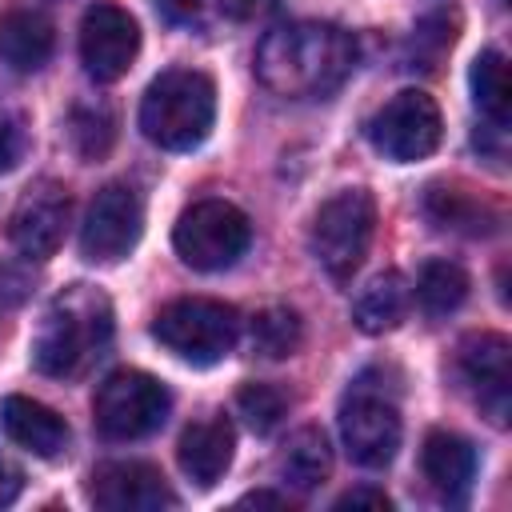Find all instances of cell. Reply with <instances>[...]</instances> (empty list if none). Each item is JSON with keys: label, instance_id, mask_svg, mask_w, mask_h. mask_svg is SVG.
I'll return each mask as SVG.
<instances>
[{"label": "cell", "instance_id": "obj_1", "mask_svg": "<svg viewBox=\"0 0 512 512\" xmlns=\"http://www.w3.org/2000/svg\"><path fill=\"white\" fill-rule=\"evenodd\" d=\"M356 68V40L320 20H296L264 32L256 48V76L276 96L312 100L336 92Z\"/></svg>", "mask_w": 512, "mask_h": 512}, {"label": "cell", "instance_id": "obj_2", "mask_svg": "<svg viewBox=\"0 0 512 512\" xmlns=\"http://www.w3.org/2000/svg\"><path fill=\"white\" fill-rule=\"evenodd\" d=\"M112 340V308L96 288H68L52 300V308L40 320V332L32 340V364L44 376L68 380L80 376L92 360L104 356Z\"/></svg>", "mask_w": 512, "mask_h": 512}, {"label": "cell", "instance_id": "obj_3", "mask_svg": "<svg viewBox=\"0 0 512 512\" xmlns=\"http://www.w3.org/2000/svg\"><path fill=\"white\" fill-rule=\"evenodd\" d=\"M216 120V88L196 68L160 72L140 100V132L168 152H188L204 144Z\"/></svg>", "mask_w": 512, "mask_h": 512}, {"label": "cell", "instance_id": "obj_4", "mask_svg": "<svg viewBox=\"0 0 512 512\" xmlns=\"http://www.w3.org/2000/svg\"><path fill=\"white\" fill-rule=\"evenodd\" d=\"M152 336L172 356L208 368V364L224 360L236 348L240 316H236L232 304L204 300V296H184V300H172L168 308H160V316L152 324Z\"/></svg>", "mask_w": 512, "mask_h": 512}, {"label": "cell", "instance_id": "obj_5", "mask_svg": "<svg viewBox=\"0 0 512 512\" xmlns=\"http://www.w3.org/2000/svg\"><path fill=\"white\" fill-rule=\"evenodd\" d=\"M372 228H376V204L364 188H344L332 200L320 204L316 220H312V256L316 264L336 280H352V272L364 264L368 244H372Z\"/></svg>", "mask_w": 512, "mask_h": 512}, {"label": "cell", "instance_id": "obj_6", "mask_svg": "<svg viewBox=\"0 0 512 512\" xmlns=\"http://www.w3.org/2000/svg\"><path fill=\"white\" fill-rule=\"evenodd\" d=\"M248 240H252V224L228 200H196L192 208H184V216L176 220V232H172L176 256L200 272H220V268L236 264L244 256Z\"/></svg>", "mask_w": 512, "mask_h": 512}, {"label": "cell", "instance_id": "obj_7", "mask_svg": "<svg viewBox=\"0 0 512 512\" xmlns=\"http://www.w3.org/2000/svg\"><path fill=\"white\" fill-rule=\"evenodd\" d=\"M400 432L404 428L396 400L380 384H372V376H360L340 404V436L348 456L360 468H384L400 448Z\"/></svg>", "mask_w": 512, "mask_h": 512}, {"label": "cell", "instance_id": "obj_8", "mask_svg": "<svg viewBox=\"0 0 512 512\" xmlns=\"http://www.w3.org/2000/svg\"><path fill=\"white\" fill-rule=\"evenodd\" d=\"M168 388L148 372H112L92 400V416L100 436L108 440H140L168 420Z\"/></svg>", "mask_w": 512, "mask_h": 512}, {"label": "cell", "instance_id": "obj_9", "mask_svg": "<svg viewBox=\"0 0 512 512\" xmlns=\"http://www.w3.org/2000/svg\"><path fill=\"white\" fill-rule=\"evenodd\" d=\"M440 108L432 104V96L408 88V92H396L372 120H368V140L380 156L396 160V164H412V160H424L436 152L440 144Z\"/></svg>", "mask_w": 512, "mask_h": 512}, {"label": "cell", "instance_id": "obj_10", "mask_svg": "<svg viewBox=\"0 0 512 512\" xmlns=\"http://www.w3.org/2000/svg\"><path fill=\"white\" fill-rule=\"evenodd\" d=\"M144 228V204L128 184H104L80 224V256L92 264H116L124 260Z\"/></svg>", "mask_w": 512, "mask_h": 512}, {"label": "cell", "instance_id": "obj_11", "mask_svg": "<svg viewBox=\"0 0 512 512\" xmlns=\"http://www.w3.org/2000/svg\"><path fill=\"white\" fill-rule=\"evenodd\" d=\"M140 52V28L120 4H92L80 20V60L100 84L120 80Z\"/></svg>", "mask_w": 512, "mask_h": 512}, {"label": "cell", "instance_id": "obj_12", "mask_svg": "<svg viewBox=\"0 0 512 512\" xmlns=\"http://www.w3.org/2000/svg\"><path fill=\"white\" fill-rule=\"evenodd\" d=\"M68 208H72V200H68V192H64L60 184H52V180L32 184V188L16 200L12 220H8V240H12V248H16L20 256H28V260H48V256L60 248V240H64Z\"/></svg>", "mask_w": 512, "mask_h": 512}, {"label": "cell", "instance_id": "obj_13", "mask_svg": "<svg viewBox=\"0 0 512 512\" xmlns=\"http://www.w3.org/2000/svg\"><path fill=\"white\" fill-rule=\"evenodd\" d=\"M88 496L104 512H160V508H172L176 504L168 480L152 464H140V460L100 464L92 472Z\"/></svg>", "mask_w": 512, "mask_h": 512}, {"label": "cell", "instance_id": "obj_14", "mask_svg": "<svg viewBox=\"0 0 512 512\" xmlns=\"http://www.w3.org/2000/svg\"><path fill=\"white\" fill-rule=\"evenodd\" d=\"M460 376L472 384L476 404L492 424H508V384H512V344L500 332H476L460 344Z\"/></svg>", "mask_w": 512, "mask_h": 512}, {"label": "cell", "instance_id": "obj_15", "mask_svg": "<svg viewBox=\"0 0 512 512\" xmlns=\"http://www.w3.org/2000/svg\"><path fill=\"white\" fill-rule=\"evenodd\" d=\"M232 448H236V432L224 416H208V420H196L184 428L180 436V448H176V460L184 468L188 480H196L200 488H212L228 464H232Z\"/></svg>", "mask_w": 512, "mask_h": 512}, {"label": "cell", "instance_id": "obj_16", "mask_svg": "<svg viewBox=\"0 0 512 512\" xmlns=\"http://www.w3.org/2000/svg\"><path fill=\"white\" fill-rule=\"evenodd\" d=\"M0 424L8 432L12 444L28 448L32 456L56 460L68 448V424L60 412H52L48 404L32 400V396H8L0 408Z\"/></svg>", "mask_w": 512, "mask_h": 512}, {"label": "cell", "instance_id": "obj_17", "mask_svg": "<svg viewBox=\"0 0 512 512\" xmlns=\"http://www.w3.org/2000/svg\"><path fill=\"white\" fill-rule=\"evenodd\" d=\"M420 468L440 500H464L472 488V476H476V452L456 432H428Z\"/></svg>", "mask_w": 512, "mask_h": 512}, {"label": "cell", "instance_id": "obj_18", "mask_svg": "<svg viewBox=\"0 0 512 512\" xmlns=\"http://www.w3.org/2000/svg\"><path fill=\"white\" fill-rule=\"evenodd\" d=\"M52 48H56V32H52L48 16H40L32 8H16V12L0 16V64H8L12 72L44 68Z\"/></svg>", "mask_w": 512, "mask_h": 512}, {"label": "cell", "instance_id": "obj_19", "mask_svg": "<svg viewBox=\"0 0 512 512\" xmlns=\"http://www.w3.org/2000/svg\"><path fill=\"white\" fill-rule=\"evenodd\" d=\"M408 304H412L408 280L388 268V272L372 276V280L360 288V296L352 300V320H356L360 332L380 336V332H392V328L408 316Z\"/></svg>", "mask_w": 512, "mask_h": 512}, {"label": "cell", "instance_id": "obj_20", "mask_svg": "<svg viewBox=\"0 0 512 512\" xmlns=\"http://www.w3.org/2000/svg\"><path fill=\"white\" fill-rule=\"evenodd\" d=\"M276 468H280V480L292 484L296 492L320 488L328 480V472H332V448H328L324 432L320 428L292 432L288 444H284V452H280V460H276Z\"/></svg>", "mask_w": 512, "mask_h": 512}, {"label": "cell", "instance_id": "obj_21", "mask_svg": "<svg viewBox=\"0 0 512 512\" xmlns=\"http://www.w3.org/2000/svg\"><path fill=\"white\" fill-rule=\"evenodd\" d=\"M472 100L480 108V116L492 124V128H504L508 124V112H512V84H508V60L488 48L472 60Z\"/></svg>", "mask_w": 512, "mask_h": 512}, {"label": "cell", "instance_id": "obj_22", "mask_svg": "<svg viewBox=\"0 0 512 512\" xmlns=\"http://www.w3.org/2000/svg\"><path fill=\"white\" fill-rule=\"evenodd\" d=\"M416 296L424 304V312L432 316H448L464 304L468 296V272L456 264V260H428L420 268V280H416Z\"/></svg>", "mask_w": 512, "mask_h": 512}, {"label": "cell", "instance_id": "obj_23", "mask_svg": "<svg viewBox=\"0 0 512 512\" xmlns=\"http://www.w3.org/2000/svg\"><path fill=\"white\" fill-rule=\"evenodd\" d=\"M248 336H252V352H260L264 360H284V356H292L300 348L304 324H300V316L292 308L272 304V308L252 316V332Z\"/></svg>", "mask_w": 512, "mask_h": 512}, {"label": "cell", "instance_id": "obj_24", "mask_svg": "<svg viewBox=\"0 0 512 512\" xmlns=\"http://www.w3.org/2000/svg\"><path fill=\"white\" fill-rule=\"evenodd\" d=\"M236 408H240V416L248 420V428L252 432H272L280 420H284V412H288V396L276 388V384H260V380H252V384H244L240 392H236Z\"/></svg>", "mask_w": 512, "mask_h": 512}, {"label": "cell", "instance_id": "obj_25", "mask_svg": "<svg viewBox=\"0 0 512 512\" xmlns=\"http://www.w3.org/2000/svg\"><path fill=\"white\" fill-rule=\"evenodd\" d=\"M116 140V120L108 108H76L72 112V144L84 160H100Z\"/></svg>", "mask_w": 512, "mask_h": 512}, {"label": "cell", "instance_id": "obj_26", "mask_svg": "<svg viewBox=\"0 0 512 512\" xmlns=\"http://www.w3.org/2000/svg\"><path fill=\"white\" fill-rule=\"evenodd\" d=\"M428 216H432L440 228H464V232H480L484 204H476L472 196L452 192V188H432V192H428Z\"/></svg>", "mask_w": 512, "mask_h": 512}, {"label": "cell", "instance_id": "obj_27", "mask_svg": "<svg viewBox=\"0 0 512 512\" xmlns=\"http://www.w3.org/2000/svg\"><path fill=\"white\" fill-rule=\"evenodd\" d=\"M336 508H388V496L380 488H352L336 500Z\"/></svg>", "mask_w": 512, "mask_h": 512}, {"label": "cell", "instance_id": "obj_28", "mask_svg": "<svg viewBox=\"0 0 512 512\" xmlns=\"http://www.w3.org/2000/svg\"><path fill=\"white\" fill-rule=\"evenodd\" d=\"M16 156H20V132L0 120V172H8L16 164Z\"/></svg>", "mask_w": 512, "mask_h": 512}, {"label": "cell", "instance_id": "obj_29", "mask_svg": "<svg viewBox=\"0 0 512 512\" xmlns=\"http://www.w3.org/2000/svg\"><path fill=\"white\" fill-rule=\"evenodd\" d=\"M20 484H24V480H20V472H16L12 464H4V460H0V508H8V504L20 496Z\"/></svg>", "mask_w": 512, "mask_h": 512}, {"label": "cell", "instance_id": "obj_30", "mask_svg": "<svg viewBox=\"0 0 512 512\" xmlns=\"http://www.w3.org/2000/svg\"><path fill=\"white\" fill-rule=\"evenodd\" d=\"M156 8L168 16V20H192L200 0H156Z\"/></svg>", "mask_w": 512, "mask_h": 512}, {"label": "cell", "instance_id": "obj_31", "mask_svg": "<svg viewBox=\"0 0 512 512\" xmlns=\"http://www.w3.org/2000/svg\"><path fill=\"white\" fill-rule=\"evenodd\" d=\"M220 8L232 12V16H252V12H260L256 0H220Z\"/></svg>", "mask_w": 512, "mask_h": 512}, {"label": "cell", "instance_id": "obj_32", "mask_svg": "<svg viewBox=\"0 0 512 512\" xmlns=\"http://www.w3.org/2000/svg\"><path fill=\"white\" fill-rule=\"evenodd\" d=\"M240 504H284L280 496H268V492H252V496H244Z\"/></svg>", "mask_w": 512, "mask_h": 512}]
</instances>
